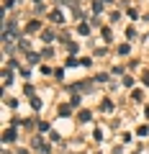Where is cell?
Listing matches in <instances>:
<instances>
[{"label": "cell", "mask_w": 149, "mask_h": 154, "mask_svg": "<svg viewBox=\"0 0 149 154\" xmlns=\"http://www.w3.org/2000/svg\"><path fill=\"white\" fill-rule=\"evenodd\" d=\"M31 146H33V149H39L41 154H49V144L41 141V136H33V139H31Z\"/></svg>", "instance_id": "6da1fadb"}, {"label": "cell", "mask_w": 149, "mask_h": 154, "mask_svg": "<svg viewBox=\"0 0 149 154\" xmlns=\"http://www.w3.org/2000/svg\"><path fill=\"white\" fill-rule=\"evenodd\" d=\"M49 21H51V23H62V21H64V16H62L59 8H54V11L49 13Z\"/></svg>", "instance_id": "7a4b0ae2"}, {"label": "cell", "mask_w": 149, "mask_h": 154, "mask_svg": "<svg viewBox=\"0 0 149 154\" xmlns=\"http://www.w3.org/2000/svg\"><path fill=\"white\" fill-rule=\"evenodd\" d=\"M3 141H5V144L16 141V128H5V131H3Z\"/></svg>", "instance_id": "3957f363"}, {"label": "cell", "mask_w": 149, "mask_h": 154, "mask_svg": "<svg viewBox=\"0 0 149 154\" xmlns=\"http://www.w3.org/2000/svg\"><path fill=\"white\" fill-rule=\"evenodd\" d=\"M41 38H44L46 44H51V41H54V38H57V33H54V31H49V28H46V31H41Z\"/></svg>", "instance_id": "277c9868"}, {"label": "cell", "mask_w": 149, "mask_h": 154, "mask_svg": "<svg viewBox=\"0 0 149 154\" xmlns=\"http://www.w3.org/2000/svg\"><path fill=\"white\" fill-rule=\"evenodd\" d=\"M3 82H5V85L13 82V69H11V67H5V69H3Z\"/></svg>", "instance_id": "5b68a950"}, {"label": "cell", "mask_w": 149, "mask_h": 154, "mask_svg": "<svg viewBox=\"0 0 149 154\" xmlns=\"http://www.w3.org/2000/svg\"><path fill=\"white\" fill-rule=\"evenodd\" d=\"M80 103H82V95H80V93H75V95L70 98V105H72V108H80Z\"/></svg>", "instance_id": "8992f818"}, {"label": "cell", "mask_w": 149, "mask_h": 154, "mask_svg": "<svg viewBox=\"0 0 149 154\" xmlns=\"http://www.w3.org/2000/svg\"><path fill=\"white\" fill-rule=\"evenodd\" d=\"M59 116H62V118H64V116H72V105H59Z\"/></svg>", "instance_id": "52a82bcc"}, {"label": "cell", "mask_w": 149, "mask_h": 154, "mask_svg": "<svg viewBox=\"0 0 149 154\" xmlns=\"http://www.w3.org/2000/svg\"><path fill=\"white\" fill-rule=\"evenodd\" d=\"M90 118H93V116H90V110H80V118H77V121H80V123H88Z\"/></svg>", "instance_id": "ba28073f"}, {"label": "cell", "mask_w": 149, "mask_h": 154, "mask_svg": "<svg viewBox=\"0 0 149 154\" xmlns=\"http://www.w3.org/2000/svg\"><path fill=\"white\" fill-rule=\"evenodd\" d=\"M41 54H33V51H28V64H39Z\"/></svg>", "instance_id": "9c48e42d"}, {"label": "cell", "mask_w": 149, "mask_h": 154, "mask_svg": "<svg viewBox=\"0 0 149 154\" xmlns=\"http://www.w3.org/2000/svg\"><path fill=\"white\" fill-rule=\"evenodd\" d=\"M77 33H80V36H88V33H90V26H88V23H80Z\"/></svg>", "instance_id": "30bf717a"}, {"label": "cell", "mask_w": 149, "mask_h": 154, "mask_svg": "<svg viewBox=\"0 0 149 154\" xmlns=\"http://www.w3.org/2000/svg\"><path fill=\"white\" fill-rule=\"evenodd\" d=\"M41 57H44V59H51V57H54V49H51V46H46V49L41 51Z\"/></svg>", "instance_id": "8fae6325"}, {"label": "cell", "mask_w": 149, "mask_h": 154, "mask_svg": "<svg viewBox=\"0 0 149 154\" xmlns=\"http://www.w3.org/2000/svg\"><path fill=\"white\" fill-rule=\"evenodd\" d=\"M126 38H129V41H131V38H136V28H134V26L126 28Z\"/></svg>", "instance_id": "7c38bea8"}, {"label": "cell", "mask_w": 149, "mask_h": 154, "mask_svg": "<svg viewBox=\"0 0 149 154\" xmlns=\"http://www.w3.org/2000/svg\"><path fill=\"white\" fill-rule=\"evenodd\" d=\"M129 51H131V46H129V44H121V46H118V54H121V57H126Z\"/></svg>", "instance_id": "4fadbf2b"}, {"label": "cell", "mask_w": 149, "mask_h": 154, "mask_svg": "<svg viewBox=\"0 0 149 154\" xmlns=\"http://www.w3.org/2000/svg\"><path fill=\"white\" fill-rule=\"evenodd\" d=\"M131 98L136 100V103H141V100H144V93H141V90H134V93H131Z\"/></svg>", "instance_id": "5bb4252c"}, {"label": "cell", "mask_w": 149, "mask_h": 154, "mask_svg": "<svg viewBox=\"0 0 149 154\" xmlns=\"http://www.w3.org/2000/svg\"><path fill=\"white\" fill-rule=\"evenodd\" d=\"M64 64H67V67H77V64H80V59H75V57H67Z\"/></svg>", "instance_id": "9a60e30c"}, {"label": "cell", "mask_w": 149, "mask_h": 154, "mask_svg": "<svg viewBox=\"0 0 149 154\" xmlns=\"http://www.w3.org/2000/svg\"><path fill=\"white\" fill-rule=\"evenodd\" d=\"M41 75H46V77H49V75H54V69H51L49 64H41Z\"/></svg>", "instance_id": "2e32d148"}, {"label": "cell", "mask_w": 149, "mask_h": 154, "mask_svg": "<svg viewBox=\"0 0 149 154\" xmlns=\"http://www.w3.org/2000/svg\"><path fill=\"white\" fill-rule=\"evenodd\" d=\"M100 108L108 113V110H113V103H110V100H103V103H100Z\"/></svg>", "instance_id": "e0dca14e"}, {"label": "cell", "mask_w": 149, "mask_h": 154, "mask_svg": "<svg viewBox=\"0 0 149 154\" xmlns=\"http://www.w3.org/2000/svg\"><path fill=\"white\" fill-rule=\"evenodd\" d=\"M36 126H39V131H41V134H46V131H49V123H46V121H39Z\"/></svg>", "instance_id": "ac0fdd59"}, {"label": "cell", "mask_w": 149, "mask_h": 154, "mask_svg": "<svg viewBox=\"0 0 149 154\" xmlns=\"http://www.w3.org/2000/svg\"><path fill=\"white\" fill-rule=\"evenodd\" d=\"M67 51H70V54H75V51H77V44H75V41H67Z\"/></svg>", "instance_id": "d6986e66"}, {"label": "cell", "mask_w": 149, "mask_h": 154, "mask_svg": "<svg viewBox=\"0 0 149 154\" xmlns=\"http://www.w3.org/2000/svg\"><path fill=\"white\" fill-rule=\"evenodd\" d=\"M93 11L95 13H103V3H100V0H95V3H93Z\"/></svg>", "instance_id": "ffe728a7"}, {"label": "cell", "mask_w": 149, "mask_h": 154, "mask_svg": "<svg viewBox=\"0 0 149 154\" xmlns=\"http://www.w3.org/2000/svg\"><path fill=\"white\" fill-rule=\"evenodd\" d=\"M31 105H33V110H39V108H41V105H44V103H41L39 98H31Z\"/></svg>", "instance_id": "44dd1931"}, {"label": "cell", "mask_w": 149, "mask_h": 154, "mask_svg": "<svg viewBox=\"0 0 149 154\" xmlns=\"http://www.w3.org/2000/svg\"><path fill=\"white\" fill-rule=\"evenodd\" d=\"M126 16H129V18H131V21H136V18H139V13H136V11H134V8H129V11H126Z\"/></svg>", "instance_id": "7402d4cb"}, {"label": "cell", "mask_w": 149, "mask_h": 154, "mask_svg": "<svg viewBox=\"0 0 149 154\" xmlns=\"http://www.w3.org/2000/svg\"><path fill=\"white\" fill-rule=\"evenodd\" d=\"M123 88H134V77H123Z\"/></svg>", "instance_id": "603a6c76"}, {"label": "cell", "mask_w": 149, "mask_h": 154, "mask_svg": "<svg viewBox=\"0 0 149 154\" xmlns=\"http://www.w3.org/2000/svg\"><path fill=\"white\" fill-rule=\"evenodd\" d=\"M39 28H41L39 21H31V23H28V31H39Z\"/></svg>", "instance_id": "cb8c5ba5"}, {"label": "cell", "mask_w": 149, "mask_h": 154, "mask_svg": "<svg viewBox=\"0 0 149 154\" xmlns=\"http://www.w3.org/2000/svg\"><path fill=\"white\" fill-rule=\"evenodd\" d=\"M103 38H105V41H110V38H113V33H110V28H103Z\"/></svg>", "instance_id": "d4e9b609"}, {"label": "cell", "mask_w": 149, "mask_h": 154, "mask_svg": "<svg viewBox=\"0 0 149 154\" xmlns=\"http://www.w3.org/2000/svg\"><path fill=\"white\" fill-rule=\"evenodd\" d=\"M136 134H139V136H147L149 128H147V126H139V128H136Z\"/></svg>", "instance_id": "484cf974"}, {"label": "cell", "mask_w": 149, "mask_h": 154, "mask_svg": "<svg viewBox=\"0 0 149 154\" xmlns=\"http://www.w3.org/2000/svg\"><path fill=\"white\" fill-rule=\"evenodd\" d=\"M93 136H95V141H103V131H100V128H95Z\"/></svg>", "instance_id": "4316f807"}, {"label": "cell", "mask_w": 149, "mask_h": 154, "mask_svg": "<svg viewBox=\"0 0 149 154\" xmlns=\"http://www.w3.org/2000/svg\"><path fill=\"white\" fill-rule=\"evenodd\" d=\"M54 77L57 80H64V69H54Z\"/></svg>", "instance_id": "83f0119b"}, {"label": "cell", "mask_w": 149, "mask_h": 154, "mask_svg": "<svg viewBox=\"0 0 149 154\" xmlns=\"http://www.w3.org/2000/svg\"><path fill=\"white\" fill-rule=\"evenodd\" d=\"M3 51L5 54H13V44H3Z\"/></svg>", "instance_id": "f1b7e54d"}, {"label": "cell", "mask_w": 149, "mask_h": 154, "mask_svg": "<svg viewBox=\"0 0 149 154\" xmlns=\"http://www.w3.org/2000/svg\"><path fill=\"white\" fill-rule=\"evenodd\" d=\"M90 62H93L90 57H82V59H80V64H82V67H90Z\"/></svg>", "instance_id": "f546056e"}, {"label": "cell", "mask_w": 149, "mask_h": 154, "mask_svg": "<svg viewBox=\"0 0 149 154\" xmlns=\"http://www.w3.org/2000/svg\"><path fill=\"white\" fill-rule=\"evenodd\" d=\"M13 3H16V0H3V8H5V11H8V8H11Z\"/></svg>", "instance_id": "4dcf8cb0"}, {"label": "cell", "mask_w": 149, "mask_h": 154, "mask_svg": "<svg viewBox=\"0 0 149 154\" xmlns=\"http://www.w3.org/2000/svg\"><path fill=\"white\" fill-rule=\"evenodd\" d=\"M141 82H144V85H147V88H149V72H147V75L141 77Z\"/></svg>", "instance_id": "1f68e13d"}, {"label": "cell", "mask_w": 149, "mask_h": 154, "mask_svg": "<svg viewBox=\"0 0 149 154\" xmlns=\"http://www.w3.org/2000/svg\"><path fill=\"white\" fill-rule=\"evenodd\" d=\"M144 116H147V118H149V105H147V108H144Z\"/></svg>", "instance_id": "d6a6232c"}, {"label": "cell", "mask_w": 149, "mask_h": 154, "mask_svg": "<svg viewBox=\"0 0 149 154\" xmlns=\"http://www.w3.org/2000/svg\"><path fill=\"white\" fill-rule=\"evenodd\" d=\"M18 154H28V152H26V149H21V152H18Z\"/></svg>", "instance_id": "836d02e7"}, {"label": "cell", "mask_w": 149, "mask_h": 154, "mask_svg": "<svg viewBox=\"0 0 149 154\" xmlns=\"http://www.w3.org/2000/svg\"><path fill=\"white\" fill-rule=\"evenodd\" d=\"M100 3H110V0H100Z\"/></svg>", "instance_id": "e575fe53"}]
</instances>
